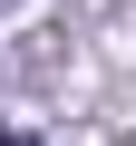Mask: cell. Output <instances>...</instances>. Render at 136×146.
<instances>
[{"mask_svg":"<svg viewBox=\"0 0 136 146\" xmlns=\"http://www.w3.org/2000/svg\"><path fill=\"white\" fill-rule=\"evenodd\" d=\"M0 146H29V136H20V127H0Z\"/></svg>","mask_w":136,"mask_h":146,"instance_id":"obj_1","label":"cell"}]
</instances>
